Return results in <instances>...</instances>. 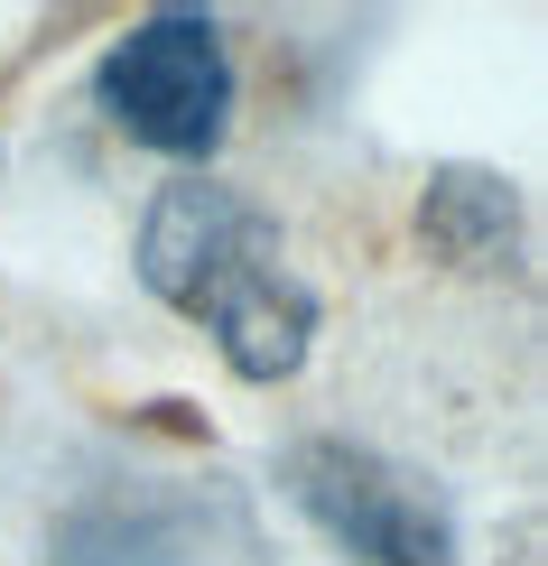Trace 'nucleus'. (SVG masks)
Masks as SVG:
<instances>
[{
    "label": "nucleus",
    "mask_w": 548,
    "mask_h": 566,
    "mask_svg": "<svg viewBox=\"0 0 548 566\" xmlns=\"http://www.w3.org/2000/svg\"><path fill=\"white\" fill-rule=\"evenodd\" d=\"M279 483L344 566H456V511L353 437H298L279 455Z\"/></svg>",
    "instance_id": "obj_3"
},
{
    "label": "nucleus",
    "mask_w": 548,
    "mask_h": 566,
    "mask_svg": "<svg viewBox=\"0 0 548 566\" xmlns=\"http://www.w3.org/2000/svg\"><path fill=\"white\" fill-rule=\"evenodd\" d=\"M139 279L196 316L242 381H289L317 335V297L279 251V223L214 177H177L139 214Z\"/></svg>",
    "instance_id": "obj_1"
},
{
    "label": "nucleus",
    "mask_w": 548,
    "mask_h": 566,
    "mask_svg": "<svg viewBox=\"0 0 548 566\" xmlns=\"http://www.w3.org/2000/svg\"><path fill=\"white\" fill-rule=\"evenodd\" d=\"M418 232L446 251V261H493L511 242V186L503 177H474V168H446L418 205Z\"/></svg>",
    "instance_id": "obj_4"
},
{
    "label": "nucleus",
    "mask_w": 548,
    "mask_h": 566,
    "mask_svg": "<svg viewBox=\"0 0 548 566\" xmlns=\"http://www.w3.org/2000/svg\"><path fill=\"white\" fill-rule=\"evenodd\" d=\"M93 103L112 112V130L139 149L177 158L186 177L224 149L232 130V56L224 29L205 10H149L112 38V56L93 65Z\"/></svg>",
    "instance_id": "obj_2"
},
{
    "label": "nucleus",
    "mask_w": 548,
    "mask_h": 566,
    "mask_svg": "<svg viewBox=\"0 0 548 566\" xmlns=\"http://www.w3.org/2000/svg\"><path fill=\"white\" fill-rule=\"evenodd\" d=\"M56 566H177V548L149 521H131V511H84V521L65 530Z\"/></svg>",
    "instance_id": "obj_5"
}]
</instances>
